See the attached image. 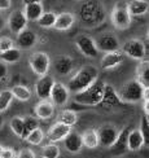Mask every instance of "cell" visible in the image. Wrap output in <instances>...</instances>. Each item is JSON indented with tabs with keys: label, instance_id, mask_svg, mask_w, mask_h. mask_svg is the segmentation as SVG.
<instances>
[{
	"label": "cell",
	"instance_id": "cell-12",
	"mask_svg": "<svg viewBox=\"0 0 149 158\" xmlns=\"http://www.w3.org/2000/svg\"><path fill=\"white\" fill-rule=\"evenodd\" d=\"M96 45H97V49L99 51L104 52V53H108V52L118 51L119 40L114 34H112V32H106V34H102L97 38Z\"/></svg>",
	"mask_w": 149,
	"mask_h": 158
},
{
	"label": "cell",
	"instance_id": "cell-25",
	"mask_svg": "<svg viewBox=\"0 0 149 158\" xmlns=\"http://www.w3.org/2000/svg\"><path fill=\"white\" fill-rule=\"evenodd\" d=\"M23 13L26 18H27V21H31V22H36L40 16L44 13V8L42 3H34V4H27L25 5L23 8Z\"/></svg>",
	"mask_w": 149,
	"mask_h": 158
},
{
	"label": "cell",
	"instance_id": "cell-14",
	"mask_svg": "<svg viewBox=\"0 0 149 158\" xmlns=\"http://www.w3.org/2000/svg\"><path fill=\"white\" fill-rule=\"evenodd\" d=\"M71 131V127L65 124L62 122H56L55 124H52L49 127L48 132H47V139L51 143H58V141H64V139L66 137Z\"/></svg>",
	"mask_w": 149,
	"mask_h": 158
},
{
	"label": "cell",
	"instance_id": "cell-39",
	"mask_svg": "<svg viewBox=\"0 0 149 158\" xmlns=\"http://www.w3.org/2000/svg\"><path fill=\"white\" fill-rule=\"evenodd\" d=\"M17 158H36V156L30 148H22L17 153Z\"/></svg>",
	"mask_w": 149,
	"mask_h": 158
},
{
	"label": "cell",
	"instance_id": "cell-9",
	"mask_svg": "<svg viewBox=\"0 0 149 158\" xmlns=\"http://www.w3.org/2000/svg\"><path fill=\"white\" fill-rule=\"evenodd\" d=\"M27 18H26L23 10L21 9H16L10 13V16L6 21V25H8L9 30L13 32V34H19L22 30H25L27 27Z\"/></svg>",
	"mask_w": 149,
	"mask_h": 158
},
{
	"label": "cell",
	"instance_id": "cell-42",
	"mask_svg": "<svg viewBox=\"0 0 149 158\" xmlns=\"http://www.w3.org/2000/svg\"><path fill=\"white\" fill-rule=\"evenodd\" d=\"M12 6V0H0V10H6Z\"/></svg>",
	"mask_w": 149,
	"mask_h": 158
},
{
	"label": "cell",
	"instance_id": "cell-43",
	"mask_svg": "<svg viewBox=\"0 0 149 158\" xmlns=\"http://www.w3.org/2000/svg\"><path fill=\"white\" fill-rule=\"evenodd\" d=\"M143 110L147 117H149V100H144V104H143Z\"/></svg>",
	"mask_w": 149,
	"mask_h": 158
},
{
	"label": "cell",
	"instance_id": "cell-2",
	"mask_svg": "<svg viewBox=\"0 0 149 158\" xmlns=\"http://www.w3.org/2000/svg\"><path fill=\"white\" fill-rule=\"evenodd\" d=\"M99 78V70L93 65H86L82 69H79L77 73L69 79L68 88L70 92L77 94L83 89L89 87L96 79Z\"/></svg>",
	"mask_w": 149,
	"mask_h": 158
},
{
	"label": "cell",
	"instance_id": "cell-10",
	"mask_svg": "<svg viewBox=\"0 0 149 158\" xmlns=\"http://www.w3.org/2000/svg\"><path fill=\"white\" fill-rule=\"evenodd\" d=\"M99 134V141L100 145L104 148H110L117 140L118 136V130H117L113 124H102V126L97 130Z\"/></svg>",
	"mask_w": 149,
	"mask_h": 158
},
{
	"label": "cell",
	"instance_id": "cell-47",
	"mask_svg": "<svg viewBox=\"0 0 149 158\" xmlns=\"http://www.w3.org/2000/svg\"><path fill=\"white\" fill-rule=\"evenodd\" d=\"M3 124H4V118H3L2 113H0V128H2V127H3Z\"/></svg>",
	"mask_w": 149,
	"mask_h": 158
},
{
	"label": "cell",
	"instance_id": "cell-45",
	"mask_svg": "<svg viewBox=\"0 0 149 158\" xmlns=\"http://www.w3.org/2000/svg\"><path fill=\"white\" fill-rule=\"evenodd\" d=\"M34 3H42V0H22V4H23V5L34 4Z\"/></svg>",
	"mask_w": 149,
	"mask_h": 158
},
{
	"label": "cell",
	"instance_id": "cell-46",
	"mask_svg": "<svg viewBox=\"0 0 149 158\" xmlns=\"http://www.w3.org/2000/svg\"><path fill=\"white\" fill-rule=\"evenodd\" d=\"M4 26H5V21H4V18L2 17V15H0V31L4 29Z\"/></svg>",
	"mask_w": 149,
	"mask_h": 158
},
{
	"label": "cell",
	"instance_id": "cell-34",
	"mask_svg": "<svg viewBox=\"0 0 149 158\" xmlns=\"http://www.w3.org/2000/svg\"><path fill=\"white\" fill-rule=\"evenodd\" d=\"M13 98H14V96H13L10 89L0 91V113H3V111H5L9 108V105L12 104Z\"/></svg>",
	"mask_w": 149,
	"mask_h": 158
},
{
	"label": "cell",
	"instance_id": "cell-20",
	"mask_svg": "<svg viewBox=\"0 0 149 158\" xmlns=\"http://www.w3.org/2000/svg\"><path fill=\"white\" fill-rule=\"evenodd\" d=\"M53 68H55V71L57 74L68 75L74 68V61L70 56H66V55L58 56L53 62Z\"/></svg>",
	"mask_w": 149,
	"mask_h": 158
},
{
	"label": "cell",
	"instance_id": "cell-38",
	"mask_svg": "<svg viewBox=\"0 0 149 158\" xmlns=\"http://www.w3.org/2000/svg\"><path fill=\"white\" fill-rule=\"evenodd\" d=\"M13 47H14V42H13L9 36H2L0 38V53H3V52L8 51Z\"/></svg>",
	"mask_w": 149,
	"mask_h": 158
},
{
	"label": "cell",
	"instance_id": "cell-22",
	"mask_svg": "<svg viewBox=\"0 0 149 158\" xmlns=\"http://www.w3.org/2000/svg\"><path fill=\"white\" fill-rule=\"evenodd\" d=\"M144 145V139H143V135L140 132V130L135 128L131 130L128 132L127 136V148L131 152H138V150L141 149V147Z\"/></svg>",
	"mask_w": 149,
	"mask_h": 158
},
{
	"label": "cell",
	"instance_id": "cell-49",
	"mask_svg": "<svg viewBox=\"0 0 149 158\" xmlns=\"http://www.w3.org/2000/svg\"><path fill=\"white\" fill-rule=\"evenodd\" d=\"M148 39H149V30H148Z\"/></svg>",
	"mask_w": 149,
	"mask_h": 158
},
{
	"label": "cell",
	"instance_id": "cell-33",
	"mask_svg": "<svg viewBox=\"0 0 149 158\" xmlns=\"http://www.w3.org/2000/svg\"><path fill=\"white\" fill-rule=\"evenodd\" d=\"M42 158H58L60 157V148H58L55 143H51L44 145L40 150Z\"/></svg>",
	"mask_w": 149,
	"mask_h": 158
},
{
	"label": "cell",
	"instance_id": "cell-17",
	"mask_svg": "<svg viewBox=\"0 0 149 158\" xmlns=\"http://www.w3.org/2000/svg\"><path fill=\"white\" fill-rule=\"evenodd\" d=\"M36 42H38V35L27 27L22 30L19 34H17L16 44L18 45L19 49H30L36 44Z\"/></svg>",
	"mask_w": 149,
	"mask_h": 158
},
{
	"label": "cell",
	"instance_id": "cell-18",
	"mask_svg": "<svg viewBox=\"0 0 149 158\" xmlns=\"http://www.w3.org/2000/svg\"><path fill=\"white\" fill-rule=\"evenodd\" d=\"M64 147L69 153H73V154L79 153L83 148L82 135L75 132V131H70V134L64 139Z\"/></svg>",
	"mask_w": 149,
	"mask_h": 158
},
{
	"label": "cell",
	"instance_id": "cell-37",
	"mask_svg": "<svg viewBox=\"0 0 149 158\" xmlns=\"http://www.w3.org/2000/svg\"><path fill=\"white\" fill-rule=\"evenodd\" d=\"M139 130L143 135V139H144V145L149 148V117H147V115L141 117Z\"/></svg>",
	"mask_w": 149,
	"mask_h": 158
},
{
	"label": "cell",
	"instance_id": "cell-8",
	"mask_svg": "<svg viewBox=\"0 0 149 158\" xmlns=\"http://www.w3.org/2000/svg\"><path fill=\"white\" fill-rule=\"evenodd\" d=\"M75 45H77V48L81 51V53L83 56L89 57V58L97 57L99 49H97L96 40H93L91 36H88L86 34L79 35L77 38V40H75Z\"/></svg>",
	"mask_w": 149,
	"mask_h": 158
},
{
	"label": "cell",
	"instance_id": "cell-11",
	"mask_svg": "<svg viewBox=\"0 0 149 158\" xmlns=\"http://www.w3.org/2000/svg\"><path fill=\"white\" fill-rule=\"evenodd\" d=\"M70 91L68 88V85H65L61 82H55L53 88L51 92V101L57 106H65L69 101Z\"/></svg>",
	"mask_w": 149,
	"mask_h": 158
},
{
	"label": "cell",
	"instance_id": "cell-21",
	"mask_svg": "<svg viewBox=\"0 0 149 158\" xmlns=\"http://www.w3.org/2000/svg\"><path fill=\"white\" fill-rule=\"evenodd\" d=\"M75 22V16L74 13H70V12H64V13H60L57 15V18H56V23L53 27L58 31H66L69 30L71 26L74 25Z\"/></svg>",
	"mask_w": 149,
	"mask_h": 158
},
{
	"label": "cell",
	"instance_id": "cell-36",
	"mask_svg": "<svg viewBox=\"0 0 149 158\" xmlns=\"http://www.w3.org/2000/svg\"><path fill=\"white\" fill-rule=\"evenodd\" d=\"M9 126H10V130L13 131V134L22 139V135H23V118L22 117H13L10 119Z\"/></svg>",
	"mask_w": 149,
	"mask_h": 158
},
{
	"label": "cell",
	"instance_id": "cell-5",
	"mask_svg": "<svg viewBox=\"0 0 149 158\" xmlns=\"http://www.w3.org/2000/svg\"><path fill=\"white\" fill-rule=\"evenodd\" d=\"M131 15L128 12L127 3H117L110 13V19L115 29L126 30L131 25Z\"/></svg>",
	"mask_w": 149,
	"mask_h": 158
},
{
	"label": "cell",
	"instance_id": "cell-4",
	"mask_svg": "<svg viewBox=\"0 0 149 158\" xmlns=\"http://www.w3.org/2000/svg\"><path fill=\"white\" fill-rule=\"evenodd\" d=\"M143 91H144V85L138 79H134V81H128L122 85L118 95L123 102L135 104L143 100Z\"/></svg>",
	"mask_w": 149,
	"mask_h": 158
},
{
	"label": "cell",
	"instance_id": "cell-26",
	"mask_svg": "<svg viewBox=\"0 0 149 158\" xmlns=\"http://www.w3.org/2000/svg\"><path fill=\"white\" fill-rule=\"evenodd\" d=\"M136 79L144 87H149V61L139 62L136 66Z\"/></svg>",
	"mask_w": 149,
	"mask_h": 158
},
{
	"label": "cell",
	"instance_id": "cell-35",
	"mask_svg": "<svg viewBox=\"0 0 149 158\" xmlns=\"http://www.w3.org/2000/svg\"><path fill=\"white\" fill-rule=\"evenodd\" d=\"M25 140L27 141L29 144H31V145H40L42 141L44 140V132L42 131V128L38 127L34 131H31Z\"/></svg>",
	"mask_w": 149,
	"mask_h": 158
},
{
	"label": "cell",
	"instance_id": "cell-27",
	"mask_svg": "<svg viewBox=\"0 0 149 158\" xmlns=\"http://www.w3.org/2000/svg\"><path fill=\"white\" fill-rule=\"evenodd\" d=\"M102 102H105L106 105H117V104H121L122 102L119 95L114 91L113 85H110V84H106L105 85V92H104Z\"/></svg>",
	"mask_w": 149,
	"mask_h": 158
},
{
	"label": "cell",
	"instance_id": "cell-44",
	"mask_svg": "<svg viewBox=\"0 0 149 158\" xmlns=\"http://www.w3.org/2000/svg\"><path fill=\"white\" fill-rule=\"evenodd\" d=\"M143 100H149V87H144V91H143Z\"/></svg>",
	"mask_w": 149,
	"mask_h": 158
},
{
	"label": "cell",
	"instance_id": "cell-13",
	"mask_svg": "<svg viewBox=\"0 0 149 158\" xmlns=\"http://www.w3.org/2000/svg\"><path fill=\"white\" fill-rule=\"evenodd\" d=\"M53 84H55L53 77H51L48 74L40 77L35 83V94H36V96L40 98V100L49 98L52 88H53Z\"/></svg>",
	"mask_w": 149,
	"mask_h": 158
},
{
	"label": "cell",
	"instance_id": "cell-30",
	"mask_svg": "<svg viewBox=\"0 0 149 158\" xmlns=\"http://www.w3.org/2000/svg\"><path fill=\"white\" fill-rule=\"evenodd\" d=\"M56 18H57V15L55 12H44L36 22L43 29H51V27H53L55 26Z\"/></svg>",
	"mask_w": 149,
	"mask_h": 158
},
{
	"label": "cell",
	"instance_id": "cell-28",
	"mask_svg": "<svg viewBox=\"0 0 149 158\" xmlns=\"http://www.w3.org/2000/svg\"><path fill=\"white\" fill-rule=\"evenodd\" d=\"M10 91H12L13 96H14V98H17L19 101H29L31 98V91L26 87V85L16 84L10 88Z\"/></svg>",
	"mask_w": 149,
	"mask_h": 158
},
{
	"label": "cell",
	"instance_id": "cell-41",
	"mask_svg": "<svg viewBox=\"0 0 149 158\" xmlns=\"http://www.w3.org/2000/svg\"><path fill=\"white\" fill-rule=\"evenodd\" d=\"M6 75H8V66L4 61H0V81L5 79Z\"/></svg>",
	"mask_w": 149,
	"mask_h": 158
},
{
	"label": "cell",
	"instance_id": "cell-29",
	"mask_svg": "<svg viewBox=\"0 0 149 158\" xmlns=\"http://www.w3.org/2000/svg\"><path fill=\"white\" fill-rule=\"evenodd\" d=\"M0 58H2V61H4L5 64H16L19 61V58H21V49L13 47L8 51L3 52V53H0Z\"/></svg>",
	"mask_w": 149,
	"mask_h": 158
},
{
	"label": "cell",
	"instance_id": "cell-6",
	"mask_svg": "<svg viewBox=\"0 0 149 158\" xmlns=\"http://www.w3.org/2000/svg\"><path fill=\"white\" fill-rule=\"evenodd\" d=\"M29 65L31 70L39 77L47 75L51 68V58L45 52H35L29 58Z\"/></svg>",
	"mask_w": 149,
	"mask_h": 158
},
{
	"label": "cell",
	"instance_id": "cell-40",
	"mask_svg": "<svg viewBox=\"0 0 149 158\" xmlns=\"http://www.w3.org/2000/svg\"><path fill=\"white\" fill-rule=\"evenodd\" d=\"M0 158H17V153L13 148H3V152Z\"/></svg>",
	"mask_w": 149,
	"mask_h": 158
},
{
	"label": "cell",
	"instance_id": "cell-32",
	"mask_svg": "<svg viewBox=\"0 0 149 158\" xmlns=\"http://www.w3.org/2000/svg\"><path fill=\"white\" fill-rule=\"evenodd\" d=\"M38 127H39V121H38L36 117H32V115L23 117V135H22V139L25 140L31 131H34Z\"/></svg>",
	"mask_w": 149,
	"mask_h": 158
},
{
	"label": "cell",
	"instance_id": "cell-16",
	"mask_svg": "<svg viewBox=\"0 0 149 158\" xmlns=\"http://www.w3.org/2000/svg\"><path fill=\"white\" fill-rule=\"evenodd\" d=\"M34 113L38 119H51L55 114V104L51 101V98L40 100L35 105Z\"/></svg>",
	"mask_w": 149,
	"mask_h": 158
},
{
	"label": "cell",
	"instance_id": "cell-19",
	"mask_svg": "<svg viewBox=\"0 0 149 158\" xmlns=\"http://www.w3.org/2000/svg\"><path fill=\"white\" fill-rule=\"evenodd\" d=\"M128 127L122 128V131L118 132V136H117V140L114 141V144L110 147V152L114 156H121L125 152H127V136H128Z\"/></svg>",
	"mask_w": 149,
	"mask_h": 158
},
{
	"label": "cell",
	"instance_id": "cell-7",
	"mask_svg": "<svg viewBox=\"0 0 149 158\" xmlns=\"http://www.w3.org/2000/svg\"><path fill=\"white\" fill-rule=\"evenodd\" d=\"M122 52L125 53V56L131 57L134 60H143L145 57L147 48L145 44L139 39H130L123 43Z\"/></svg>",
	"mask_w": 149,
	"mask_h": 158
},
{
	"label": "cell",
	"instance_id": "cell-15",
	"mask_svg": "<svg viewBox=\"0 0 149 158\" xmlns=\"http://www.w3.org/2000/svg\"><path fill=\"white\" fill-rule=\"evenodd\" d=\"M125 60V53L122 51H113V52H108L102 56L101 61H100V66L104 70H109V69H114L123 62Z\"/></svg>",
	"mask_w": 149,
	"mask_h": 158
},
{
	"label": "cell",
	"instance_id": "cell-24",
	"mask_svg": "<svg viewBox=\"0 0 149 158\" xmlns=\"http://www.w3.org/2000/svg\"><path fill=\"white\" fill-rule=\"evenodd\" d=\"M82 140H83V147L87 149H96L100 145L99 141V134L97 130L95 128H88L82 134Z\"/></svg>",
	"mask_w": 149,
	"mask_h": 158
},
{
	"label": "cell",
	"instance_id": "cell-1",
	"mask_svg": "<svg viewBox=\"0 0 149 158\" xmlns=\"http://www.w3.org/2000/svg\"><path fill=\"white\" fill-rule=\"evenodd\" d=\"M105 85V82L97 78L89 87L74 94V101L77 104L83 105V106H96V105L102 102Z\"/></svg>",
	"mask_w": 149,
	"mask_h": 158
},
{
	"label": "cell",
	"instance_id": "cell-3",
	"mask_svg": "<svg viewBox=\"0 0 149 158\" xmlns=\"http://www.w3.org/2000/svg\"><path fill=\"white\" fill-rule=\"evenodd\" d=\"M81 18L86 26H96L102 22L104 19V10L99 5V3L95 2H87L82 5L81 8Z\"/></svg>",
	"mask_w": 149,
	"mask_h": 158
},
{
	"label": "cell",
	"instance_id": "cell-48",
	"mask_svg": "<svg viewBox=\"0 0 149 158\" xmlns=\"http://www.w3.org/2000/svg\"><path fill=\"white\" fill-rule=\"evenodd\" d=\"M2 152H3V147L0 145V156H2Z\"/></svg>",
	"mask_w": 149,
	"mask_h": 158
},
{
	"label": "cell",
	"instance_id": "cell-31",
	"mask_svg": "<svg viewBox=\"0 0 149 158\" xmlns=\"http://www.w3.org/2000/svg\"><path fill=\"white\" fill-rule=\"evenodd\" d=\"M58 121L65 123V124H68V126H70V127H73L74 124L78 122V115L73 109H65L58 114Z\"/></svg>",
	"mask_w": 149,
	"mask_h": 158
},
{
	"label": "cell",
	"instance_id": "cell-23",
	"mask_svg": "<svg viewBox=\"0 0 149 158\" xmlns=\"http://www.w3.org/2000/svg\"><path fill=\"white\" fill-rule=\"evenodd\" d=\"M128 12L132 17L138 16H144L145 13L149 12V3L147 0H131L130 3H127Z\"/></svg>",
	"mask_w": 149,
	"mask_h": 158
}]
</instances>
